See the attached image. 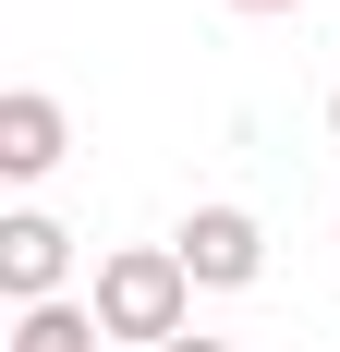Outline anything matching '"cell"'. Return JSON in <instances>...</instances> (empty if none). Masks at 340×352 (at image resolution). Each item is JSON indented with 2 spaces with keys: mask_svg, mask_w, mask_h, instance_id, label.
Segmentation results:
<instances>
[{
  "mask_svg": "<svg viewBox=\"0 0 340 352\" xmlns=\"http://www.w3.org/2000/svg\"><path fill=\"white\" fill-rule=\"evenodd\" d=\"M85 316H98V340L170 352L182 328H195V267H182L170 243H122V255H98V292H85Z\"/></svg>",
  "mask_w": 340,
  "mask_h": 352,
  "instance_id": "obj_1",
  "label": "cell"
},
{
  "mask_svg": "<svg viewBox=\"0 0 340 352\" xmlns=\"http://www.w3.org/2000/svg\"><path fill=\"white\" fill-rule=\"evenodd\" d=\"M170 255L195 267V292H255L268 280V219L255 207H195L182 231H170Z\"/></svg>",
  "mask_w": 340,
  "mask_h": 352,
  "instance_id": "obj_2",
  "label": "cell"
},
{
  "mask_svg": "<svg viewBox=\"0 0 340 352\" xmlns=\"http://www.w3.org/2000/svg\"><path fill=\"white\" fill-rule=\"evenodd\" d=\"M61 280H73V231L49 207H12L0 219V292H12V316L25 304H61Z\"/></svg>",
  "mask_w": 340,
  "mask_h": 352,
  "instance_id": "obj_3",
  "label": "cell"
},
{
  "mask_svg": "<svg viewBox=\"0 0 340 352\" xmlns=\"http://www.w3.org/2000/svg\"><path fill=\"white\" fill-rule=\"evenodd\" d=\"M73 158V109L49 98V85H12V98H0V170L12 182H49Z\"/></svg>",
  "mask_w": 340,
  "mask_h": 352,
  "instance_id": "obj_4",
  "label": "cell"
},
{
  "mask_svg": "<svg viewBox=\"0 0 340 352\" xmlns=\"http://www.w3.org/2000/svg\"><path fill=\"white\" fill-rule=\"evenodd\" d=\"M0 352H98V316H85V304H25Z\"/></svg>",
  "mask_w": 340,
  "mask_h": 352,
  "instance_id": "obj_5",
  "label": "cell"
},
{
  "mask_svg": "<svg viewBox=\"0 0 340 352\" xmlns=\"http://www.w3.org/2000/svg\"><path fill=\"white\" fill-rule=\"evenodd\" d=\"M231 12H304V0H231Z\"/></svg>",
  "mask_w": 340,
  "mask_h": 352,
  "instance_id": "obj_6",
  "label": "cell"
},
{
  "mask_svg": "<svg viewBox=\"0 0 340 352\" xmlns=\"http://www.w3.org/2000/svg\"><path fill=\"white\" fill-rule=\"evenodd\" d=\"M170 352H231V340H195V328H182V340H170Z\"/></svg>",
  "mask_w": 340,
  "mask_h": 352,
  "instance_id": "obj_7",
  "label": "cell"
},
{
  "mask_svg": "<svg viewBox=\"0 0 340 352\" xmlns=\"http://www.w3.org/2000/svg\"><path fill=\"white\" fill-rule=\"evenodd\" d=\"M328 134H340V85H328Z\"/></svg>",
  "mask_w": 340,
  "mask_h": 352,
  "instance_id": "obj_8",
  "label": "cell"
}]
</instances>
